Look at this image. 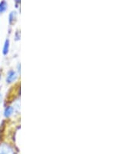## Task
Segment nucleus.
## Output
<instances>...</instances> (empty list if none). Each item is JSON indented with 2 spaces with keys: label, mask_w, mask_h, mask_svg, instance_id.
I'll use <instances>...</instances> for the list:
<instances>
[{
  "label": "nucleus",
  "mask_w": 140,
  "mask_h": 154,
  "mask_svg": "<svg viewBox=\"0 0 140 154\" xmlns=\"http://www.w3.org/2000/svg\"><path fill=\"white\" fill-rule=\"evenodd\" d=\"M7 9V2L6 1H2L0 2V13H2Z\"/></svg>",
  "instance_id": "4"
},
{
  "label": "nucleus",
  "mask_w": 140,
  "mask_h": 154,
  "mask_svg": "<svg viewBox=\"0 0 140 154\" xmlns=\"http://www.w3.org/2000/svg\"><path fill=\"white\" fill-rule=\"evenodd\" d=\"M1 100H2V96L0 95V102H1Z\"/></svg>",
  "instance_id": "7"
},
{
  "label": "nucleus",
  "mask_w": 140,
  "mask_h": 154,
  "mask_svg": "<svg viewBox=\"0 0 140 154\" xmlns=\"http://www.w3.org/2000/svg\"><path fill=\"white\" fill-rule=\"evenodd\" d=\"M17 79V75L15 71H13V70H10V71L8 72L7 74V77H6V82L8 83H10L12 82H13L14 80Z\"/></svg>",
  "instance_id": "2"
},
{
  "label": "nucleus",
  "mask_w": 140,
  "mask_h": 154,
  "mask_svg": "<svg viewBox=\"0 0 140 154\" xmlns=\"http://www.w3.org/2000/svg\"><path fill=\"white\" fill-rule=\"evenodd\" d=\"M0 154H13V151L10 146L2 144L0 146Z\"/></svg>",
  "instance_id": "1"
},
{
  "label": "nucleus",
  "mask_w": 140,
  "mask_h": 154,
  "mask_svg": "<svg viewBox=\"0 0 140 154\" xmlns=\"http://www.w3.org/2000/svg\"><path fill=\"white\" fill-rule=\"evenodd\" d=\"M13 113V108L11 106H9L5 109V111H4V115L6 117V118H9V117L11 116Z\"/></svg>",
  "instance_id": "3"
},
{
  "label": "nucleus",
  "mask_w": 140,
  "mask_h": 154,
  "mask_svg": "<svg viewBox=\"0 0 140 154\" xmlns=\"http://www.w3.org/2000/svg\"><path fill=\"white\" fill-rule=\"evenodd\" d=\"M16 16H17V13L16 12H11L9 13V23L11 24L13 21L16 19Z\"/></svg>",
  "instance_id": "6"
},
{
  "label": "nucleus",
  "mask_w": 140,
  "mask_h": 154,
  "mask_svg": "<svg viewBox=\"0 0 140 154\" xmlns=\"http://www.w3.org/2000/svg\"><path fill=\"white\" fill-rule=\"evenodd\" d=\"M9 39H6L5 44H4V48H3V54L4 55H7L9 52Z\"/></svg>",
  "instance_id": "5"
}]
</instances>
